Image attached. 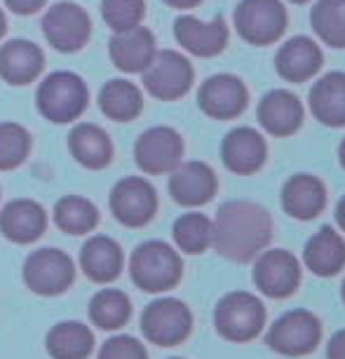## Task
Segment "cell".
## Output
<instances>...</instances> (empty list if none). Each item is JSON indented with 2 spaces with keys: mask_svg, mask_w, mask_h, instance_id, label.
I'll list each match as a JSON object with an SVG mask.
<instances>
[{
  "mask_svg": "<svg viewBox=\"0 0 345 359\" xmlns=\"http://www.w3.org/2000/svg\"><path fill=\"white\" fill-rule=\"evenodd\" d=\"M282 207L299 221H310L327 207V188L313 174H296L282 188Z\"/></svg>",
  "mask_w": 345,
  "mask_h": 359,
  "instance_id": "obj_23",
  "label": "cell"
},
{
  "mask_svg": "<svg viewBox=\"0 0 345 359\" xmlns=\"http://www.w3.org/2000/svg\"><path fill=\"white\" fill-rule=\"evenodd\" d=\"M322 338L320 320L308 310H292L282 315L268 331L270 350L287 357H303L317 348Z\"/></svg>",
  "mask_w": 345,
  "mask_h": 359,
  "instance_id": "obj_11",
  "label": "cell"
},
{
  "mask_svg": "<svg viewBox=\"0 0 345 359\" xmlns=\"http://www.w3.org/2000/svg\"><path fill=\"white\" fill-rule=\"evenodd\" d=\"M24 282L38 296H59L76 280V263L66 252L54 247L31 252L24 261Z\"/></svg>",
  "mask_w": 345,
  "mask_h": 359,
  "instance_id": "obj_5",
  "label": "cell"
},
{
  "mask_svg": "<svg viewBox=\"0 0 345 359\" xmlns=\"http://www.w3.org/2000/svg\"><path fill=\"white\" fill-rule=\"evenodd\" d=\"M310 24L322 43L343 50L345 47V0H317L310 12Z\"/></svg>",
  "mask_w": 345,
  "mask_h": 359,
  "instance_id": "obj_32",
  "label": "cell"
},
{
  "mask_svg": "<svg viewBox=\"0 0 345 359\" xmlns=\"http://www.w3.org/2000/svg\"><path fill=\"white\" fill-rule=\"evenodd\" d=\"M111 62L125 73H144L155 57V36L146 26L118 31L108 43Z\"/></svg>",
  "mask_w": 345,
  "mask_h": 359,
  "instance_id": "obj_19",
  "label": "cell"
},
{
  "mask_svg": "<svg viewBox=\"0 0 345 359\" xmlns=\"http://www.w3.org/2000/svg\"><path fill=\"white\" fill-rule=\"evenodd\" d=\"M308 270L320 277H331L341 273L345 266V240L331 226H324L320 233L313 235L303 252Z\"/></svg>",
  "mask_w": 345,
  "mask_h": 359,
  "instance_id": "obj_27",
  "label": "cell"
},
{
  "mask_svg": "<svg viewBox=\"0 0 345 359\" xmlns=\"http://www.w3.org/2000/svg\"><path fill=\"white\" fill-rule=\"evenodd\" d=\"M235 29L249 45H273L287 31V10L280 0H242L235 8Z\"/></svg>",
  "mask_w": 345,
  "mask_h": 359,
  "instance_id": "obj_6",
  "label": "cell"
},
{
  "mask_svg": "<svg viewBox=\"0 0 345 359\" xmlns=\"http://www.w3.org/2000/svg\"><path fill=\"white\" fill-rule=\"evenodd\" d=\"M292 3H296V5H303V3H308V0H292Z\"/></svg>",
  "mask_w": 345,
  "mask_h": 359,
  "instance_id": "obj_43",
  "label": "cell"
},
{
  "mask_svg": "<svg viewBox=\"0 0 345 359\" xmlns=\"http://www.w3.org/2000/svg\"><path fill=\"white\" fill-rule=\"evenodd\" d=\"M174 38L195 57H216L228 45V26L221 17L200 22L198 17L184 15L174 22Z\"/></svg>",
  "mask_w": 345,
  "mask_h": 359,
  "instance_id": "obj_16",
  "label": "cell"
},
{
  "mask_svg": "<svg viewBox=\"0 0 345 359\" xmlns=\"http://www.w3.org/2000/svg\"><path fill=\"white\" fill-rule=\"evenodd\" d=\"M36 101H38V111L50 123L66 125L78 120L85 113L87 101H90V92H87L85 80L76 76V73L54 71L40 83Z\"/></svg>",
  "mask_w": 345,
  "mask_h": 359,
  "instance_id": "obj_3",
  "label": "cell"
},
{
  "mask_svg": "<svg viewBox=\"0 0 345 359\" xmlns=\"http://www.w3.org/2000/svg\"><path fill=\"white\" fill-rule=\"evenodd\" d=\"M221 158L230 172L235 174H254L263 167L268 158L266 139L261 137L254 127H238L228 132L221 144Z\"/></svg>",
  "mask_w": 345,
  "mask_h": 359,
  "instance_id": "obj_17",
  "label": "cell"
},
{
  "mask_svg": "<svg viewBox=\"0 0 345 359\" xmlns=\"http://www.w3.org/2000/svg\"><path fill=\"white\" fill-rule=\"evenodd\" d=\"M219 181H216L214 169L207 162L193 160L184 162L172 169L169 176V193H172L174 202L184 207H202L216 195Z\"/></svg>",
  "mask_w": 345,
  "mask_h": 359,
  "instance_id": "obj_15",
  "label": "cell"
},
{
  "mask_svg": "<svg viewBox=\"0 0 345 359\" xmlns=\"http://www.w3.org/2000/svg\"><path fill=\"white\" fill-rule=\"evenodd\" d=\"M259 123L273 137H292L303 123V106L289 90H273L259 104Z\"/></svg>",
  "mask_w": 345,
  "mask_h": 359,
  "instance_id": "obj_21",
  "label": "cell"
},
{
  "mask_svg": "<svg viewBox=\"0 0 345 359\" xmlns=\"http://www.w3.org/2000/svg\"><path fill=\"white\" fill-rule=\"evenodd\" d=\"M111 212L127 228H144L158 212V193L141 176H125L111 191Z\"/></svg>",
  "mask_w": 345,
  "mask_h": 359,
  "instance_id": "obj_10",
  "label": "cell"
},
{
  "mask_svg": "<svg viewBox=\"0 0 345 359\" xmlns=\"http://www.w3.org/2000/svg\"><path fill=\"white\" fill-rule=\"evenodd\" d=\"M47 228V214L36 200H12L0 212V233L15 245H31L43 237Z\"/></svg>",
  "mask_w": 345,
  "mask_h": 359,
  "instance_id": "obj_18",
  "label": "cell"
},
{
  "mask_svg": "<svg viewBox=\"0 0 345 359\" xmlns=\"http://www.w3.org/2000/svg\"><path fill=\"white\" fill-rule=\"evenodd\" d=\"M54 223L69 235H87L97 228L99 209L92 200L80 195H66L54 205Z\"/></svg>",
  "mask_w": 345,
  "mask_h": 359,
  "instance_id": "obj_31",
  "label": "cell"
},
{
  "mask_svg": "<svg viewBox=\"0 0 345 359\" xmlns=\"http://www.w3.org/2000/svg\"><path fill=\"white\" fill-rule=\"evenodd\" d=\"M254 282L270 298H287L299 289L301 266L287 249H270L256 259Z\"/></svg>",
  "mask_w": 345,
  "mask_h": 359,
  "instance_id": "obj_14",
  "label": "cell"
},
{
  "mask_svg": "<svg viewBox=\"0 0 345 359\" xmlns=\"http://www.w3.org/2000/svg\"><path fill=\"white\" fill-rule=\"evenodd\" d=\"M338 160H341V165L345 169V139L341 141V146H338Z\"/></svg>",
  "mask_w": 345,
  "mask_h": 359,
  "instance_id": "obj_42",
  "label": "cell"
},
{
  "mask_svg": "<svg viewBox=\"0 0 345 359\" xmlns=\"http://www.w3.org/2000/svg\"><path fill=\"white\" fill-rule=\"evenodd\" d=\"M47 0H5V5L15 12V15H36L40 8H45Z\"/></svg>",
  "mask_w": 345,
  "mask_h": 359,
  "instance_id": "obj_37",
  "label": "cell"
},
{
  "mask_svg": "<svg viewBox=\"0 0 345 359\" xmlns=\"http://www.w3.org/2000/svg\"><path fill=\"white\" fill-rule=\"evenodd\" d=\"M216 331L233 343H247L259 336L266 324V306L247 291H233L223 296L214 310Z\"/></svg>",
  "mask_w": 345,
  "mask_h": 359,
  "instance_id": "obj_4",
  "label": "cell"
},
{
  "mask_svg": "<svg viewBox=\"0 0 345 359\" xmlns=\"http://www.w3.org/2000/svg\"><path fill=\"white\" fill-rule=\"evenodd\" d=\"M174 359H179V357H174Z\"/></svg>",
  "mask_w": 345,
  "mask_h": 359,
  "instance_id": "obj_45",
  "label": "cell"
},
{
  "mask_svg": "<svg viewBox=\"0 0 345 359\" xmlns=\"http://www.w3.org/2000/svg\"><path fill=\"white\" fill-rule=\"evenodd\" d=\"M165 3L174 10H191L195 5H200L202 0H165Z\"/></svg>",
  "mask_w": 345,
  "mask_h": 359,
  "instance_id": "obj_39",
  "label": "cell"
},
{
  "mask_svg": "<svg viewBox=\"0 0 345 359\" xmlns=\"http://www.w3.org/2000/svg\"><path fill=\"white\" fill-rule=\"evenodd\" d=\"M45 66L43 50L31 40L15 38L0 47V78L10 85L33 83Z\"/></svg>",
  "mask_w": 345,
  "mask_h": 359,
  "instance_id": "obj_22",
  "label": "cell"
},
{
  "mask_svg": "<svg viewBox=\"0 0 345 359\" xmlns=\"http://www.w3.org/2000/svg\"><path fill=\"white\" fill-rule=\"evenodd\" d=\"M327 357L329 359H345V329L338 331V334L329 341Z\"/></svg>",
  "mask_w": 345,
  "mask_h": 359,
  "instance_id": "obj_38",
  "label": "cell"
},
{
  "mask_svg": "<svg viewBox=\"0 0 345 359\" xmlns=\"http://www.w3.org/2000/svg\"><path fill=\"white\" fill-rule=\"evenodd\" d=\"M193 329V315L179 298H158L141 315V331L153 345L174 348L184 343Z\"/></svg>",
  "mask_w": 345,
  "mask_h": 359,
  "instance_id": "obj_7",
  "label": "cell"
},
{
  "mask_svg": "<svg viewBox=\"0 0 345 359\" xmlns=\"http://www.w3.org/2000/svg\"><path fill=\"white\" fill-rule=\"evenodd\" d=\"M193 66L184 54L162 50L144 69V87L160 101H177L193 87Z\"/></svg>",
  "mask_w": 345,
  "mask_h": 359,
  "instance_id": "obj_8",
  "label": "cell"
},
{
  "mask_svg": "<svg viewBox=\"0 0 345 359\" xmlns=\"http://www.w3.org/2000/svg\"><path fill=\"white\" fill-rule=\"evenodd\" d=\"M69 151L87 169H104L113 160V141L104 127L80 123L69 134Z\"/></svg>",
  "mask_w": 345,
  "mask_h": 359,
  "instance_id": "obj_25",
  "label": "cell"
},
{
  "mask_svg": "<svg viewBox=\"0 0 345 359\" xmlns=\"http://www.w3.org/2000/svg\"><path fill=\"white\" fill-rule=\"evenodd\" d=\"M90 320L104 331L123 329L132 317V301L120 289H101L90 301Z\"/></svg>",
  "mask_w": 345,
  "mask_h": 359,
  "instance_id": "obj_30",
  "label": "cell"
},
{
  "mask_svg": "<svg viewBox=\"0 0 345 359\" xmlns=\"http://www.w3.org/2000/svg\"><path fill=\"white\" fill-rule=\"evenodd\" d=\"M45 348L52 359H87L94 350V334L87 324L66 320L50 329Z\"/></svg>",
  "mask_w": 345,
  "mask_h": 359,
  "instance_id": "obj_28",
  "label": "cell"
},
{
  "mask_svg": "<svg viewBox=\"0 0 345 359\" xmlns=\"http://www.w3.org/2000/svg\"><path fill=\"white\" fill-rule=\"evenodd\" d=\"M324 54L315 40L306 36H296L287 40L275 57L277 73L289 83H306L322 69Z\"/></svg>",
  "mask_w": 345,
  "mask_h": 359,
  "instance_id": "obj_20",
  "label": "cell"
},
{
  "mask_svg": "<svg viewBox=\"0 0 345 359\" xmlns=\"http://www.w3.org/2000/svg\"><path fill=\"white\" fill-rule=\"evenodd\" d=\"M172 235H174V242H177V247L181 249V252L202 254L212 247L214 223L209 221L205 214L191 212V214L179 216V219L174 221Z\"/></svg>",
  "mask_w": 345,
  "mask_h": 359,
  "instance_id": "obj_33",
  "label": "cell"
},
{
  "mask_svg": "<svg viewBox=\"0 0 345 359\" xmlns=\"http://www.w3.org/2000/svg\"><path fill=\"white\" fill-rule=\"evenodd\" d=\"M45 40L59 52H78L87 45L92 36V19L76 3H57L43 17Z\"/></svg>",
  "mask_w": 345,
  "mask_h": 359,
  "instance_id": "obj_9",
  "label": "cell"
},
{
  "mask_svg": "<svg viewBox=\"0 0 345 359\" xmlns=\"http://www.w3.org/2000/svg\"><path fill=\"white\" fill-rule=\"evenodd\" d=\"M5 29H8V19H5V12L0 8V38L5 36Z\"/></svg>",
  "mask_w": 345,
  "mask_h": 359,
  "instance_id": "obj_41",
  "label": "cell"
},
{
  "mask_svg": "<svg viewBox=\"0 0 345 359\" xmlns=\"http://www.w3.org/2000/svg\"><path fill=\"white\" fill-rule=\"evenodd\" d=\"M184 139L172 127H151L134 144V160L146 174H167L181 162Z\"/></svg>",
  "mask_w": 345,
  "mask_h": 359,
  "instance_id": "obj_12",
  "label": "cell"
},
{
  "mask_svg": "<svg viewBox=\"0 0 345 359\" xmlns=\"http://www.w3.org/2000/svg\"><path fill=\"white\" fill-rule=\"evenodd\" d=\"M343 301H345V280H343Z\"/></svg>",
  "mask_w": 345,
  "mask_h": 359,
  "instance_id": "obj_44",
  "label": "cell"
},
{
  "mask_svg": "<svg viewBox=\"0 0 345 359\" xmlns=\"http://www.w3.org/2000/svg\"><path fill=\"white\" fill-rule=\"evenodd\" d=\"M249 104L247 87L230 73H219L202 83L198 92L200 111L214 120H233L242 115Z\"/></svg>",
  "mask_w": 345,
  "mask_h": 359,
  "instance_id": "obj_13",
  "label": "cell"
},
{
  "mask_svg": "<svg viewBox=\"0 0 345 359\" xmlns=\"http://www.w3.org/2000/svg\"><path fill=\"white\" fill-rule=\"evenodd\" d=\"M336 221H338V226L345 230V198L338 202V207H336Z\"/></svg>",
  "mask_w": 345,
  "mask_h": 359,
  "instance_id": "obj_40",
  "label": "cell"
},
{
  "mask_svg": "<svg viewBox=\"0 0 345 359\" xmlns=\"http://www.w3.org/2000/svg\"><path fill=\"white\" fill-rule=\"evenodd\" d=\"M310 111L322 125L345 127V73L322 76L310 90Z\"/></svg>",
  "mask_w": 345,
  "mask_h": 359,
  "instance_id": "obj_26",
  "label": "cell"
},
{
  "mask_svg": "<svg viewBox=\"0 0 345 359\" xmlns=\"http://www.w3.org/2000/svg\"><path fill=\"white\" fill-rule=\"evenodd\" d=\"M270 235L273 219L266 207L252 200H230L216 214L212 245L226 259L245 263L268 245Z\"/></svg>",
  "mask_w": 345,
  "mask_h": 359,
  "instance_id": "obj_1",
  "label": "cell"
},
{
  "mask_svg": "<svg viewBox=\"0 0 345 359\" xmlns=\"http://www.w3.org/2000/svg\"><path fill=\"white\" fill-rule=\"evenodd\" d=\"M31 153V134L19 123H0V172L17 169Z\"/></svg>",
  "mask_w": 345,
  "mask_h": 359,
  "instance_id": "obj_34",
  "label": "cell"
},
{
  "mask_svg": "<svg viewBox=\"0 0 345 359\" xmlns=\"http://www.w3.org/2000/svg\"><path fill=\"white\" fill-rule=\"evenodd\" d=\"M99 108L106 118L115 123H130L144 108V97L134 83L125 78H115L101 87L99 92Z\"/></svg>",
  "mask_w": 345,
  "mask_h": 359,
  "instance_id": "obj_29",
  "label": "cell"
},
{
  "mask_svg": "<svg viewBox=\"0 0 345 359\" xmlns=\"http://www.w3.org/2000/svg\"><path fill=\"white\" fill-rule=\"evenodd\" d=\"M125 256L118 242L108 235H94L85 242L80 252V268L83 273L97 284H108L118 280L123 270Z\"/></svg>",
  "mask_w": 345,
  "mask_h": 359,
  "instance_id": "obj_24",
  "label": "cell"
},
{
  "mask_svg": "<svg viewBox=\"0 0 345 359\" xmlns=\"http://www.w3.org/2000/svg\"><path fill=\"white\" fill-rule=\"evenodd\" d=\"M97 359H148L146 348L134 336H113L101 345Z\"/></svg>",
  "mask_w": 345,
  "mask_h": 359,
  "instance_id": "obj_36",
  "label": "cell"
},
{
  "mask_svg": "<svg viewBox=\"0 0 345 359\" xmlns=\"http://www.w3.org/2000/svg\"><path fill=\"white\" fill-rule=\"evenodd\" d=\"M181 273H184L181 256L162 240H148L139 245L130 259L132 282L148 294L174 289L181 280Z\"/></svg>",
  "mask_w": 345,
  "mask_h": 359,
  "instance_id": "obj_2",
  "label": "cell"
},
{
  "mask_svg": "<svg viewBox=\"0 0 345 359\" xmlns=\"http://www.w3.org/2000/svg\"><path fill=\"white\" fill-rule=\"evenodd\" d=\"M144 15V0H101V17H104L108 29H113L115 33L141 26Z\"/></svg>",
  "mask_w": 345,
  "mask_h": 359,
  "instance_id": "obj_35",
  "label": "cell"
}]
</instances>
